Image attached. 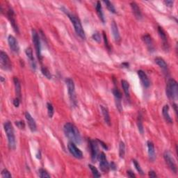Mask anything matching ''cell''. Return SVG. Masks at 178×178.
Segmentation results:
<instances>
[{"label":"cell","mask_w":178,"mask_h":178,"mask_svg":"<svg viewBox=\"0 0 178 178\" xmlns=\"http://www.w3.org/2000/svg\"><path fill=\"white\" fill-rule=\"evenodd\" d=\"M2 177L3 178H11L12 177V175L8 170L4 169L2 171Z\"/></svg>","instance_id":"37"},{"label":"cell","mask_w":178,"mask_h":178,"mask_svg":"<svg viewBox=\"0 0 178 178\" xmlns=\"http://www.w3.org/2000/svg\"><path fill=\"white\" fill-rule=\"evenodd\" d=\"M65 83L67 85L68 92L69 95L70 100L73 105H77V100H76V95H75V87L74 81L70 78H67L65 80Z\"/></svg>","instance_id":"5"},{"label":"cell","mask_w":178,"mask_h":178,"mask_svg":"<svg viewBox=\"0 0 178 178\" xmlns=\"http://www.w3.org/2000/svg\"><path fill=\"white\" fill-rule=\"evenodd\" d=\"M13 82L15 85V88H16V93L17 95V98L21 99V95H22V89H21V85H20V81L17 77L13 78Z\"/></svg>","instance_id":"25"},{"label":"cell","mask_w":178,"mask_h":178,"mask_svg":"<svg viewBox=\"0 0 178 178\" xmlns=\"http://www.w3.org/2000/svg\"><path fill=\"white\" fill-rule=\"evenodd\" d=\"M148 175H149V177H157L156 172L153 171V170H150V171L148 172Z\"/></svg>","instance_id":"44"},{"label":"cell","mask_w":178,"mask_h":178,"mask_svg":"<svg viewBox=\"0 0 178 178\" xmlns=\"http://www.w3.org/2000/svg\"><path fill=\"white\" fill-rule=\"evenodd\" d=\"M137 126H138V129L140 133L143 134L144 133V128L143 124V119H142V116L140 113L137 118Z\"/></svg>","instance_id":"29"},{"label":"cell","mask_w":178,"mask_h":178,"mask_svg":"<svg viewBox=\"0 0 178 178\" xmlns=\"http://www.w3.org/2000/svg\"><path fill=\"white\" fill-rule=\"evenodd\" d=\"M132 162H133L134 166H135V169H136L137 171H138L139 172V173L141 174V175H144V172L143 171V170H142L141 166H140V164H139V162L137 161L136 160H135V159H134L133 161H132Z\"/></svg>","instance_id":"36"},{"label":"cell","mask_w":178,"mask_h":178,"mask_svg":"<svg viewBox=\"0 0 178 178\" xmlns=\"http://www.w3.org/2000/svg\"><path fill=\"white\" fill-rule=\"evenodd\" d=\"M7 16H8V18L10 20V22H11V24L13 27V28L14 31L16 33H19V29H18V27H17L16 20V15H15L13 10L11 8H9L8 11H7Z\"/></svg>","instance_id":"12"},{"label":"cell","mask_w":178,"mask_h":178,"mask_svg":"<svg viewBox=\"0 0 178 178\" xmlns=\"http://www.w3.org/2000/svg\"><path fill=\"white\" fill-rule=\"evenodd\" d=\"M62 11L64 12L66 15H67L68 17H69L71 22H72L73 24L74 28H75V31L76 32V34H77L81 39L84 40L86 39V34H85L84 30H83L82 27V25H81L80 20H79L77 17L75 16V15H73L68 12V10L65 9L64 7H63L62 8Z\"/></svg>","instance_id":"2"},{"label":"cell","mask_w":178,"mask_h":178,"mask_svg":"<svg viewBox=\"0 0 178 178\" xmlns=\"http://www.w3.org/2000/svg\"><path fill=\"white\" fill-rule=\"evenodd\" d=\"M68 149L69 150L70 153L76 159H81L83 158V153L78 147L76 146V145L73 142H70L68 145Z\"/></svg>","instance_id":"9"},{"label":"cell","mask_w":178,"mask_h":178,"mask_svg":"<svg viewBox=\"0 0 178 178\" xmlns=\"http://www.w3.org/2000/svg\"><path fill=\"white\" fill-rule=\"evenodd\" d=\"M88 167H89V169H91V172H92V174L93 175V177H101V175L100 174V172H99L98 170L96 169L95 166H93V165H91V164H88Z\"/></svg>","instance_id":"31"},{"label":"cell","mask_w":178,"mask_h":178,"mask_svg":"<svg viewBox=\"0 0 178 178\" xmlns=\"http://www.w3.org/2000/svg\"><path fill=\"white\" fill-rule=\"evenodd\" d=\"M154 61L163 70L165 71V72L168 70V65L164 58H162L161 57H157L155 58Z\"/></svg>","instance_id":"26"},{"label":"cell","mask_w":178,"mask_h":178,"mask_svg":"<svg viewBox=\"0 0 178 178\" xmlns=\"http://www.w3.org/2000/svg\"><path fill=\"white\" fill-rule=\"evenodd\" d=\"M137 74H138V76L140 80H141L142 83H143V85L146 88H148L150 86V80L148 77H147L146 73L144 71L140 70L137 72Z\"/></svg>","instance_id":"17"},{"label":"cell","mask_w":178,"mask_h":178,"mask_svg":"<svg viewBox=\"0 0 178 178\" xmlns=\"http://www.w3.org/2000/svg\"><path fill=\"white\" fill-rule=\"evenodd\" d=\"M166 95L170 100H177L178 95L177 82L173 79H170L168 81L166 90Z\"/></svg>","instance_id":"4"},{"label":"cell","mask_w":178,"mask_h":178,"mask_svg":"<svg viewBox=\"0 0 178 178\" xmlns=\"http://www.w3.org/2000/svg\"><path fill=\"white\" fill-rule=\"evenodd\" d=\"M131 8L132 10V12L134 15V16L136 17V18L138 20H141L142 18V13L141 11V9L139 7L138 5L136 3V2H132L130 4Z\"/></svg>","instance_id":"19"},{"label":"cell","mask_w":178,"mask_h":178,"mask_svg":"<svg viewBox=\"0 0 178 178\" xmlns=\"http://www.w3.org/2000/svg\"><path fill=\"white\" fill-rule=\"evenodd\" d=\"M103 39H104V41H105V47L107 48L109 50H110V46L109 45V42L107 40V36H106V34H105V32H103Z\"/></svg>","instance_id":"40"},{"label":"cell","mask_w":178,"mask_h":178,"mask_svg":"<svg viewBox=\"0 0 178 178\" xmlns=\"http://www.w3.org/2000/svg\"><path fill=\"white\" fill-rule=\"evenodd\" d=\"M39 175L40 177L41 178H44V177H50V175L48 173L47 171L46 170L43 169H40L39 170Z\"/></svg>","instance_id":"35"},{"label":"cell","mask_w":178,"mask_h":178,"mask_svg":"<svg viewBox=\"0 0 178 178\" xmlns=\"http://www.w3.org/2000/svg\"><path fill=\"white\" fill-rule=\"evenodd\" d=\"M0 66L4 70H11L12 68V63L8 54L3 51L0 52Z\"/></svg>","instance_id":"7"},{"label":"cell","mask_w":178,"mask_h":178,"mask_svg":"<svg viewBox=\"0 0 178 178\" xmlns=\"http://www.w3.org/2000/svg\"><path fill=\"white\" fill-rule=\"evenodd\" d=\"M111 32H112V34L113 35L114 39H115L116 41L118 42L121 40V35H120V33H119L118 29V26L115 22H113L112 24H111Z\"/></svg>","instance_id":"22"},{"label":"cell","mask_w":178,"mask_h":178,"mask_svg":"<svg viewBox=\"0 0 178 178\" xmlns=\"http://www.w3.org/2000/svg\"><path fill=\"white\" fill-rule=\"evenodd\" d=\"M125 154V145L123 141H121L119 145V156L121 158H124Z\"/></svg>","instance_id":"30"},{"label":"cell","mask_w":178,"mask_h":178,"mask_svg":"<svg viewBox=\"0 0 178 178\" xmlns=\"http://www.w3.org/2000/svg\"><path fill=\"white\" fill-rule=\"evenodd\" d=\"M89 144H90V148L91 152V159H92L93 162H95L96 160L98 158L99 155V148H98V144L97 141L95 140H91L89 141Z\"/></svg>","instance_id":"10"},{"label":"cell","mask_w":178,"mask_h":178,"mask_svg":"<svg viewBox=\"0 0 178 178\" xmlns=\"http://www.w3.org/2000/svg\"><path fill=\"white\" fill-rule=\"evenodd\" d=\"M100 109H101L102 113V116L104 117V119H105V123L107 124L109 126H110L111 125V118H110V116H109L108 109L102 105H100Z\"/></svg>","instance_id":"24"},{"label":"cell","mask_w":178,"mask_h":178,"mask_svg":"<svg viewBox=\"0 0 178 178\" xmlns=\"http://www.w3.org/2000/svg\"><path fill=\"white\" fill-rule=\"evenodd\" d=\"M16 126L20 129H24L25 128V123L24 121H16Z\"/></svg>","instance_id":"39"},{"label":"cell","mask_w":178,"mask_h":178,"mask_svg":"<svg viewBox=\"0 0 178 178\" xmlns=\"http://www.w3.org/2000/svg\"><path fill=\"white\" fill-rule=\"evenodd\" d=\"M147 152H148V156L150 159L151 161H154L156 156H155V149L154 146L152 141H148L147 142Z\"/></svg>","instance_id":"18"},{"label":"cell","mask_w":178,"mask_h":178,"mask_svg":"<svg viewBox=\"0 0 178 178\" xmlns=\"http://www.w3.org/2000/svg\"><path fill=\"white\" fill-rule=\"evenodd\" d=\"M100 160V169L104 173H106L109 170V164L107 161V159H106V155L104 152H101L100 154H99L98 155V158Z\"/></svg>","instance_id":"11"},{"label":"cell","mask_w":178,"mask_h":178,"mask_svg":"<svg viewBox=\"0 0 178 178\" xmlns=\"http://www.w3.org/2000/svg\"><path fill=\"white\" fill-rule=\"evenodd\" d=\"M41 72L45 77L48 79V80H51V79H52V74H51L50 71L48 70L46 67L41 68Z\"/></svg>","instance_id":"32"},{"label":"cell","mask_w":178,"mask_h":178,"mask_svg":"<svg viewBox=\"0 0 178 178\" xmlns=\"http://www.w3.org/2000/svg\"><path fill=\"white\" fill-rule=\"evenodd\" d=\"M92 38L94 40H95L96 42L98 43H100L101 41V35L100 34L99 32H95L92 35Z\"/></svg>","instance_id":"38"},{"label":"cell","mask_w":178,"mask_h":178,"mask_svg":"<svg viewBox=\"0 0 178 178\" xmlns=\"http://www.w3.org/2000/svg\"><path fill=\"white\" fill-rule=\"evenodd\" d=\"M164 158L165 159V161L168 165V166L169 167V169L172 170V172H174L175 174H177V164L175 163V159L172 156L171 153L169 151H165L164 153Z\"/></svg>","instance_id":"8"},{"label":"cell","mask_w":178,"mask_h":178,"mask_svg":"<svg viewBox=\"0 0 178 178\" xmlns=\"http://www.w3.org/2000/svg\"><path fill=\"white\" fill-rule=\"evenodd\" d=\"M164 4H166L167 6L172 7V5H173V4H174V2L173 1H170V0H168V1H165L164 2Z\"/></svg>","instance_id":"42"},{"label":"cell","mask_w":178,"mask_h":178,"mask_svg":"<svg viewBox=\"0 0 178 178\" xmlns=\"http://www.w3.org/2000/svg\"><path fill=\"white\" fill-rule=\"evenodd\" d=\"M110 167H111V169L112 170H115L116 169V164H114V162H111V163Z\"/></svg>","instance_id":"46"},{"label":"cell","mask_w":178,"mask_h":178,"mask_svg":"<svg viewBox=\"0 0 178 178\" xmlns=\"http://www.w3.org/2000/svg\"><path fill=\"white\" fill-rule=\"evenodd\" d=\"M25 53H26V55H27V58H29L30 63H31L32 68L34 70H35V67H36V65H35V60H34V55H33L32 49L31 47L27 48L26 50H25Z\"/></svg>","instance_id":"20"},{"label":"cell","mask_w":178,"mask_h":178,"mask_svg":"<svg viewBox=\"0 0 178 178\" xmlns=\"http://www.w3.org/2000/svg\"><path fill=\"white\" fill-rule=\"evenodd\" d=\"M4 81V77H1V81L2 82H3V81Z\"/></svg>","instance_id":"48"},{"label":"cell","mask_w":178,"mask_h":178,"mask_svg":"<svg viewBox=\"0 0 178 178\" xmlns=\"http://www.w3.org/2000/svg\"><path fill=\"white\" fill-rule=\"evenodd\" d=\"M95 9H96V11H97V13L99 17H100V19L102 20V22L103 23H105V16H104V13L102 11V7L100 2H97V4H96V6H95Z\"/></svg>","instance_id":"27"},{"label":"cell","mask_w":178,"mask_h":178,"mask_svg":"<svg viewBox=\"0 0 178 178\" xmlns=\"http://www.w3.org/2000/svg\"><path fill=\"white\" fill-rule=\"evenodd\" d=\"M142 39H143L144 43H146V45H147L148 50L150 51H154V48L153 45V42H152V38L150 37V35L149 34H145Z\"/></svg>","instance_id":"21"},{"label":"cell","mask_w":178,"mask_h":178,"mask_svg":"<svg viewBox=\"0 0 178 178\" xmlns=\"http://www.w3.org/2000/svg\"><path fill=\"white\" fill-rule=\"evenodd\" d=\"M32 40L33 43H34L38 58H39L40 61H41L42 60L41 45H40V37L39 35V34H38V32L35 31V29H32Z\"/></svg>","instance_id":"6"},{"label":"cell","mask_w":178,"mask_h":178,"mask_svg":"<svg viewBox=\"0 0 178 178\" xmlns=\"http://www.w3.org/2000/svg\"><path fill=\"white\" fill-rule=\"evenodd\" d=\"M122 65L124 66V68H128V66H129V63H126V62L125 63H123V64H122Z\"/></svg>","instance_id":"47"},{"label":"cell","mask_w":178,"mask_h":178,"mask_svg":"<svg viewBox=\"0 0 178 178\" xmlns=\"http://www.w3.org/2000/svg\"><path fill=\"white\" fill-rule=\"evenodd\" d=\"M97 141L98 142V143H100L101 144V146H102V147H103L104 149L108 150V147H107V146H106V143H104V142H102V141H100V140H99V139L97 140Z\"/></svg>","instance_id":"43"},{"label":"cell","mask_w":178,"mask_h":178,"mask_svg":"<svg viewBox=\"0 0 178 178\" xmlns=\"http://www.w3.org/2000/svg\"><path fill=\"white\" fill-rule=\"evenodd\" d=\"M158 33H159V36L161 37V39L162 40L163 45H164V47L165 48V50H169V43H168V39H167L166 32H165L164 30L163 29L162 27H158Z\"/></svg>","instance_id":"16"},{"label":"cell","mask_w":178,"mask_h":178,"mask_svg":"<svg viewBox=\"0 0 178 178\" xmlns=\"http://www.w3.org/2000/svg\"><path fill=\"white\" fill-rule=\"evenodd\" d=\"M104 3L106 4V6L107 9L109 10V11L113 13H116V9L114 6L113 5V4L110 2L109 1H104Z\"/></svg>","instance_id":"33"},{"label":"cell","mask_w":178,"mask_h":178,"mask_svg":"<svg viewBox=\"0 0 178 178\" xmlns=\"http://www.w3.org/2000/svg\"><path fill=\"white\" fill-rule=\"evenodd\" d=\"M47 113L48 116H49L50 118H52L53 115H54V107H53L52 105L50 102L47 103Z\"/></svg>","instance_id":"34"},{"label":"cell","mask_w":178,"mask_h":178,"mask_svg":"<svg viewBox=\"0 0 178 178\" xmlns=\"http://www.w3.org/2000/svg\"><path fill=\"white\" fill-rule=\"evenodd\" d=\"M162 114L163 116L167 123H172V119L170 117L169 114V106L168 105H166L164 106V107L162 109Z\"/></svg>","instance_id":"23"},{"label":"cell","mask_w":178,"mask_h":178,"mask_svg":"<svg viewBox=\"0 0 178 178\" xmlns=\"http://www.w3.org/2000/svg\"><path fill=\"white\" fill-rule=\"evenodd\" d=\"M8 43L10 47V49L12 50L16 54H18L20 51V47L18 45V43H17V40L13 35H9L8 37Z\"/></svg>","instance_id":"13"},{"label":"cell","mask_w":178,"mask_h":178,"mask_svg":"<svg viewBox=\"0 0 178 178\" xmlns=\"http://www.w3.org/2000/svg\"><path fill=\"white\" fill-rule=\"evenodd\" d=\"M24 116H25V118H26V120L27 121L28 125H29V127L30 130L33 132L36 131L37 130L36 123H35V121L34 119L33 118V117L32 116L31 114L28 112V111H27V112H25Z\"/></svg>","instance_id":"14"},{"label":"cell","mask_w":178,"mask_h":178,"mask_svg":"<svg viewBox=\"0 0 178 178\" xmlns=\"http://www.w3.org/2000/svg\"><path fill=\"white\" fill-rule=\"evenodd\" d=\"M63 130L65 136L73 143L80 144L81 142V136L78 129L75 125L70 123H67L64 124Z\"/></svg>","instance_id":"1"},{"label":"cell","mask_w":178,"mask_h":178,"mask_svg":"<svg viewBox=\"0 0 178 178\" xmlns=\"http://www.w3.org/2000/svg\"><path fill=\"white\" fill-rule=\"evenodd\" d=\"M20 104V99L18 98H16L14 99L13 100V105L16 106V107H18Z\"/></svg>","instance_id":"41"},{"label":"cell","mask_w":178,"mask_h":178,"mask_svg":"<svg viewBox=\"0 0 178 178\" xmlns=\"http://www.w3.org/2000/svg\"><path fill=\"white\" fill-rule=\"evenodd\" d=\"M4 128L6 134L7 139H8L9 148L11 150H15L16 147V140L13 127L11 122H5V123L4 124Z\"/></svg>","instance_id":"3"},{"label":"cell","mask_w":178,"mask_h":178,"mask_svg":"<svg viewBox=\"0 0 178 178\" xmlns=\"http://www.w3.org/2000/svg\"><path fill=\"white\" fill-rule=\"evenodd\" d=\"M128 172V175L129 177H136V175H134V173L132 171V170H128V172Z\"/></svg>","instance_id":"45"},{"label":"cell","mask_w":178,"mask_h":178,"mask_svg":"<svg viewBox=\"0 0 178 178\" xmlns=\"http://www.w3.org/2000/svg\"><path fill=\"white\" fill-rule=\"evenodd\" d=\"M121 85L124 91V93L125 94L126 97L129 98V84L126 80H121Z\"/></svg>","instance_id":"28"},{"label":"cell","mask_w":178,"mask_h":178,"mask_svg":"<svg viewBox=\"0 0 178 178\" xmlns=\"http://www.w3.org/2000/svg\"><path fill=\"white\" fill-rule=\"evenodd\" d=\"M113 94L114 95V97H115L116 99V106L118 109L119 110V111H122L123 110V108H122V106H121V99H122V93L120 91L118 90V88H113Z\"/></svg>","instance_id":"15"}]
</instances>
